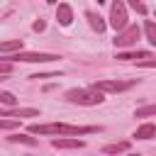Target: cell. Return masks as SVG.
Segmentation results:
<instances>
[{
  "mask_svg": "<svg viewBox=\"0 0 156 156\" xmlns=\"http://www.w3.org/2000/svg\"><path fill=\"white\" fill-rule=\"evenodd\" d=\"M29 132L32 134H58V136H83V134H95L100 132V127H93V124H66V122H51V124H29Z\"/></svg>",
  "mask_w": 156,
  "mask_h": 156,
  "instance_id": "obj_1",
  "label": "cell"
},
{
  "mask_svg": "<svg viewBox=\"0 0 156 156\" xmlns=\"http://www.w3.org/2000/svg\"><path fill=\"white\" fill-rule=\"evenodd\" d=\"M66 100L68 102H76V105H100L102 100H105V93L102 90H98V88H71L68 93H66Z\"/></svg>",
  "mask_w": 156,
  "mask_h": 156,
  "instance_id": "obj_2",
  "label": "cell"
},
{
  "mask_svg": "<svg viewBox=\"0 0 156 156\" xmlns=\"http://www.w3.org/2000/svg\"><path fill=\"white\" fill-rule=\"evenodd\" d=\"M129 24V15H127V2L124 0H115L112 7H110V27L115 32L124 29Z\"/></svg>",
  "mask_w": 156,
  "mask_h": 156,
  "instance_id": "obj_3",
  "label": "cell"
},
{
  "mask_svg": "<svg viewBox=\"0 0 156 156\" xmlns=\"http://www.w3.org/2000/svg\"><path fill=\"white\" fill-rule=\"evenodd\" d=\"M15 61H27V63H51L58 61V54H46V51H17L15 56H10Z\"/></svg>",
  "mask_w": 156,
  "mask_h": 156,
  "instance_id": "obj_4",
  "label": "cell"
},
{
  "mask_svg": "<svg viewBox=\"0 0 156 156\" xmlns=\"http://www.w3.org/2000/svg\"><path fill=\"white\" fill-rule=\"evenodd\" d=\"M139 34H141V29H139L136 24H127L124 29H119V32H117V37H115L112 41H115V46H117V49H124V46H132V44L139 39Z\"/></svg>",
  "mask_w": 156,
  "mask_h": 156,
  "instance_id": "obj_5",
  "label": "cell"
},
{
  "mask_svg": "<svg viewBox=\"0 0 156 156\" xmlns=\"http://www.w3.org/2000/svg\"><path fill=\"white\" fill-rule=\"evenodd\" d=\"M134 85V80H95L93 88L102 90V93H124Z\"/></svg>",
  "mask_w": 156,
  "mask_h": 156,
  "instance_id": "obj_6",
  "label": "cell"
},
{
  "mask_svg": "<svg viewBox=\"0 0 156 156\" xmlns=\"http://www.w3.org/2000/svg\"><path fill=\"white\" fill-rule=\"evenodd\" d=\"M56 20H58V24H63V27H68V24L73 22V10H71V5H68V2H58Z\"/></svg>",
  "mask_w": 156,
  "mask_h": 156,
  "instance_id": "obj_7",
  "label": "cell"
},
{
  "mask_svg": "<svg viewBox=\"0 0 156 156\" xmlns=\"http://www.w3.org/2000/svg\"><path fill=\"white\" fill-rule=\"evenodd\" d=\"M39 115V110H34V107H17V110H2L0 112V117H37Z\"/></svg>",
  "mask_w": 156,
  "mask_h": 156,
  "instance_id": "obj_8",
  "label": "cell"
},
{
  "mask_svg": "<svg viewBox=\"0 0 156 156\" xmlns=\"http://www.w3.org/2000/svg\"><path fill=\"white\" fill-rule=\"evenodd\" d=\"M54 149H83L85 141L83 139H51Z\"/></svg>",
  "mask_w": 156,
  "mask_h": 156,
  "instance_id": "obj_9",
  "label": "cell"
},
{
  "mask_svg": "<svg viewBox=\"0 0 156 156\" xmlns=\"http://www.w3.org/2000/svg\"><path fill=\"white\" fill-rule=\"evenodd\" d=\"M85 20H88V24H90L98 34H102V32H105V27H107V24H105V20H102L100 15H95V12H85Z\"/></svg>",
  "mask_w": 156,
  "mask_h": 156,
  "instance_id": "obj_10",
  "label": "cell"
},
{
  "mask_svg": "<svg viewBox=\"0 0 156 156\" xmlns=\"http://www.w3.org/2000/svg\"><path fill=\"white\" fill-rule=\"evenodd\" d=\"M134 136H136V139H154V136H156V124H151V122H146V124H141V127H136V132H134Z\"/></svg>",
  "mask_w": 156,
  "mask_h": 156,
  "instance_id": "obj_11",
  "label": "cell"
},
{
  "mask_svg": "<svg viewBox=\"0 0 156 156\" xmlns=\"http://www.w3.org/2000/svg\"><path fill=\"white\" fill-rule=\"evenodd\" d=\"M22 46H24V44H22V39H12V41H2V44H0V54H5V56H7L10 51H22Z\"/></svg>",
  "mask_w": 156,
  "mask_h": 156,
  "instance_id": "obj_12",
  "label": "cell"
},
{
  "mask_svg": "<svg viewBox=\"0 0 156 156\" xmlns=\"http://www.w3.org/2000/svg\"><path fill=\"white\" fill-rule=\"evenodd\" d=\"M149 56H151L149 51H122V54H117V58H119V61H132V58L141 61V58H149Z\"/></svg>",
  "mask_w": 156,
  "mask_h": 156,
  "instance_id": "obj_13",
  "label": "cell"
},
{
  "mask_svg": "<svg viewBox=\"0 0 156 156\" xmlns=\"http://www.w3.org/2000/svg\"><path fill=\"white\" fill-rule=\"evenodd\" d=\"M122 151H129V141H117V144L102 146V154H122Z\"/></svg>",
  "mask_w": 156,
  "mask_h": 156,
  "instance_id": "obj_14",
  "label": "cell"
},
{
  "mask_svg": "<svg viewBox=\"0 0 156 156\" xmlns=\"http://www.w3.org/2000/svg\"><path fill=\"white\" fill-rule=\"evenodd\" d=\"M144 32H146V39L156 46V22H151V20H146L144 22Z\"/></svg>",
  "mask_w": 156,
  "mask_h": 156,
  "instance_id": "obj_15",
  "label": "cell"
},
{
  "mask_svg": "<svg viewBox=\"0 0 156 156\" xmlns=\"http://www.w3.org/2000/svg\"><path fill=\"white\" fill-rule=\"evenodd\" d=\"M7 141H12V144H27V146H34L37 144V139L34 136H24V134H15V136H7Z\"/></svg>",
  "mask_w": 156,
  "mask_h": 156,
  "instance_id": "obj_16",
  "label": "cell"
},
{
  "mask_svg": "<svg viewBox=\"0 0 156 156\" xmlns=\"http://www.w3.org/2000/svg\"><path fill=\"white\" fill-rule=\"evenodd\" d=\"M0 102H2L5 107H12V105H17V98H15L12 93H7V90H2V93H0Z\"/></svg>",
  "mask_w": 156,
  "mask_h": 156,
  "instance_id": "obj_17",
  "label": "cell"
},
{
  "mask_svg": "<svg viewBox=\"0 0 156 156\" xmlns=\"http://www.w3.org/2000/svg\"><path fill=\"white\" fill-rule=\"evenodd\" d=\"M134 115H136V117H151V115H156V105H146V107H139Z\"/></svg>",
  "mask_w": 156,
  "mask_h": 156,
  "instance_id": "obj_18",
  "label": "cell"
},
{
  "mask_svg": "<svg viewBox=\"0 0 156 156\" xmlns=\"http://www.w3.org/2000/svg\"><path fill=\"white\" fill-rule=\"evenodd\" d=\"M127 5H129L132 10H136L139 15H146V5H144L141 0H127Z\"/></svg>",
  "mask_w": 156,
  "mask_h": 156,
  "instance_id": "obj_19",
  "label": "cell"
},
{
  "mask_svg": "<svg viewBox=\"0 0 156 156\" xmlns=\"http://www.w3.org/2000/svg\"><path fill=\"white\" fill-rule=\"evenodd\" d=\"M139 66H141V68H156V58H151V56H149V58H141Z\"/></svg>",
  "mask_w": 156,
  "mask_h": 156,
  "instance_id": "obj_20",
  "label": "cell"
},
{
  "mask_svg": "<svg viewBox=\"0 0 156 156\" xmlns=\"http://www.w3.org/2000/svg\"><path fill=\"white\" fill-rule=\"evenodd\" d=\"M20 122H15V119H0V129H12V127H17Z\"/></svg>",
  "mask_w": 156,
  "mask_h": 156,
  "instance_id": "obj_21",
  "label": "cell"
},
{
  "mask_svg": "<svg viewBox=\"0 0 156 156\" xmlns=\"http://www.w3.org/2000/svg\"><path fill=\"white\" fill-rule=\"evenodd\" d=\"M44 27H46V24H44L41 20H37V22L32 24V29H34V32H44Z\"/></svg>",
  "mask_w": 156,
  "mask_h": 156,
  "instance_id": "obj_22",
  "label": "cell"
},
{
  "mask_svg": "<svg viewBox=\"0 0 156 156\" xmlns=\"http://www.w3.org/2000/svg\"><path fill=\"white\" fill-rule=\"evenodd\" d=\"M10 68H12V66H10L7 61H2V63H0V73H2V76H7V73H10Z\"/></svg>",
  "mask_w": 156,
  "mask_h": 156,
  "instance_id": "obj_23",
  "label": "cell"
},
{
  "mask_svg": "<svg viewBox=\"0 0 156 156\" xmlns=\"http://www.w3.org/2000/svg\"><path fill=\"white\" fill-rule=\"evenodd\" d=\"M29 78H58V73H37V76H29Z\"/></svg>",
  "mask_w": 156,
  "mask_h": 156,
  "instance_id": "obj_24",
  "label": "cell"
},
{
  "mask_svg": "<svg viewBox=\"0 0 156 156\" xmlns=\"http://www.w3.org/2000/svg\"><path fill=\"white\" fill-rule=\"evenodd\" d=\"M46 2H49V5H56V2H58V0H46Z\"/></svg>",
  "mask_w": 156,
  "mask_h": 156,
  "instance_id": "obj_25",
  "label": "cell"
},
{
  "mask_svg": "<svg viewBox=\"0 0 156 156\" xmlns=\"http://www.w3.org/2000/svg\"><path fill=\"white\" fill-rule=\"evenodd\" d=\"M98 2H100V5H102V2H107V0H98Z\"/></svg>",
  "mask_w": 156,
  "mask_h": 156,
  "instance_id": "obj_26",
  "label": "cell"
}]
</instances>
